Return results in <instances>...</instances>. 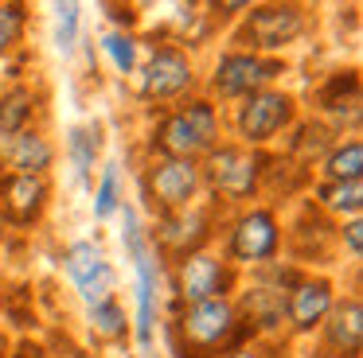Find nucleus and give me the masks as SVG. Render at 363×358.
I'll return each instance as SVG.
<instances>
[{
  "label": "nucleus",
  "instance_id": "f257e3e1",
  "mask_svg": "<svg viewBox=\"0 0 363 358\" xmlns=\"http://www.w3.org/2000/svg\"><path fill=\"white\" fill-rule=\"evenodd\" d=\"M118 218H121V233H118L121 249H125V261L133 265V311H129L133 335H129V342L141 354H152L157 331H160V316H164V261L152 249L149 222L133 207V199L121 202Z\"/></svg>",
  "mask_w": 363,
  "mask_h": 358
},
{
  "label": "nucleus",
  "instance_id": "f03ea898",
  "mask_svg": "<svg viewBox=\"0 0 363 358\" xmlns=\"http://www.w3.org/2000/svg\"><path fill=\"white\" fill-rule=\"evenodd\" d=\"M160 335H164L172 358H215L235 342L258 339L238 316L235 296H215V300L199 304L168 300V311L160 316Z\"/></svg>",
  "mask_w": 363,
  "mask_h": 358
},
{
  "label": "nucleus",
  "instance_id": "7ed1b4c3",
  "mask_svg": "<svg viewBox=\"0 0 363 358\" xmlns=\"http://www.w3.org/2000/svg\"><path fill=\"white\" fill-rule=\"evenodd\" d=\"M219 140H227L223 109L203 93H191L180 105L160 109L149 117L145 129V156H180V160H203Z\"/></svg>",
  "mask_w": 363,
  "mask_h": 358
},
{
  "label": "nucleus",
  "instance_id": "20e7f679",
  "mask_svg": "<svg viewBox=\"0 0 363 358\" xmlns=\"http://www.w3.org/2000/svg\"><path fill=\"white\" fill-rule=\"evenodd\" d=\"M215 249L219 257L246 272L262 269V265L281 261L285 249V214L274 207V202H250V207H235L223 210L219 218V233H215Z\"/></svg>",
  "mask_w": 363,
  "mask_h": 358
},
{
  "label": "nucleus",
  "instance_id": "39448f33",
  "mask_svg": "<svg viewBox=\"0 0 363 358\" xmlns=\"http://www.w3.org/2000/svg\"><path fill=\"white\" fill-rule=\"evenodd\" d=\"M133 82V98L141 101L145 109L160 113V109L180 105L184 98L199 93V82H203V70H199L196 51L180 43V39H157L149 51L137 62V74L129 78Z\"/></svg>",
  "mask_w": 363,
  "mask_h": 358
},
{
  "label": "nucleus",
  "instance_id": "423d86ee",
  "mask_svg": "<svg viewBox=\"0 0 363 358\" xmlns=\"http://www.w3.org/2000/svg\"><path fill=\"white\" fill-rule=\"evenodd\" d=\"M297 121H301V98L289 86H266V90L223 109L227 140L254 148V152H274Z\"/></svg>",
  "mask_w": 363,
  "mask_h": 358
},
{
  "label": "nucleus",
  "instance_id": "0eeeda50",
  "mask_svg": "<svg viewBox=\"0 0 363 358\" xmlns=\"http://www.w3.org/2000/svg\"><path fill=\"white\" fill-rule=\"evenodd\" d=\"M313 23V8L293 4V0H262V4H246V12L227 28V47L285 59L289 47L308 39Z\"/></svg>",
  "mask_w": 363,
  "mask_h": 358
},
{
  "label": "nucleus",
  "instance_id": "6e6552de",
  "mask_svg": "<svg viewBox=\"0 0 363 358\" xmlns=\"http://www.w3.org/2000/svg\"><path fill=\"white\" fill-rule=\"evenodd\" d=\"M293 70L289 59H274V54H254L242 47H223L211 59L199 93L211 98L219 109H230L235 101L250 98V93L266 90V86H281V78Z\"/></svg>",
  "mask_w": 363,
  "mask_h": 358
},
{
  "label": "nucleus",
  "instance_id": "1a4fd4ad",
  "mask_svg": "<svg viewBox=\"0 0 363 358\" xmlns=\"http://www.w3.org/2000/svg\"><path fill=\"white\" fill-rule=\"evenodd\" d=\"M266 156L269 152H254V148H242L235 140H219L199 160V168H203V195L219 210L258 202L262 179H266Z\"/></svg>",
  "mask_w": 363,
  "mask_h": 358
},
{
  "label": "nucleus",
  "instance_id": "9d476101",
  "mask_svg": "<svg viewBox=\"0 0 363 358\" xmlns=\"http://www.w3.org/2000/svg\"><path fill=\"white\" fill-rule=\"evenodd\" d=\"M203 195V168L199 160H180V156H141L137 168V210L145 214H168L184 210Z\"/></svg>",
  "mask_w": 363,
  "mask_h": 358
},
{
  "label": "nucleus",
  "instance_id": "9b49d317",
  "mask_svg": "<svg viewBox=\"0 0 363 358\" xmlns=\"http://www.w3.org/2000/svg\"><path fill=\"white\" fill-rule=\"evenodd\" d=\"M238 284H242V272L230 269L215 246L196 249V253L180 257V261L164 265V292L172 304H199V300H215V296H235Z\"/></svg>",
  "mask_w": 363,
  "mask_h": 358
},
{
  "label": "nucleus",
  "instance_id": "f8f14e48",
  "mask_svg": "<svg viewBox=\"0 0 363 358\" xmlns=\"http://www.w3.org/2000/svg\"><path fill=\"white\" fill-rule=\"evenodd\" d=\"M219 218H223V210L211 199H199L184 210H168V214H152V226H149L152 249L168 265V261H180V257L196 253V249L215 246Z\"/></svg>",
  "mask_w": 363,
  "mask_h": 358
},
{
  "label": "nucleus",
  "instance_id": "ddd939ff",
  "mask_svg": "<svg viewBox=\"0 0 363 358\" xmlns=\"http://www.w3.org/2000/svg\"><path fill=\"white\" fill-rule=\"evenodd\" d=\"M59 269H63L71 292L82 300V308L102 304L110 296H118V265L106 253V246L98 238H74L59 253Z\"/></svg>",
  "mask_w": 363,
  "mask_h": 358
},
{
  "label": "nucleus",
  "instance_id": "4468645a",
  "mask_svg": "<svg viewBox=\"0 0 363 358\" xmlns=\"http://www.w3.org/2000/svg\"><path fill=\"white\" fill-rule=\"evenodd\" d=\"M340 300V284L324 269H301V277L285 292V339H313L316 327L328 319L332 304Z\"/></svg>",
  "mask_w": 363,
  "mask_h": 358
},
{
  "label": "nucleus",
  "instance_id": "2eb2a0df",
  "mask_svg": "<svg viewBox=\"0 0 363 358\" xmlns=\"http://www.w3.org/2000/svg\"><path fill=\"white\" fill-rule=\"evenodd\" d=\"M308 109L320 125H328L340 137H359V113H363V86L355 67L328 70L320 82L308 90Z\"/></svg>",
  "mask_w": 363,
  "mask_h": 358
},
{
  "label": "nucleus",
  "instance_id": "dca6fc26",
  "mask_svg": "<svg viewBox=\"0 0 363 358\" xmlns=\"http://www.w3.org/2000/svg\"><path fill=\"white\" fill-rule=\"evenodd\" d=\"M48 210H51V179L0 171V226L4 230L16 233L35 230V226H43Z\"/></svg>",
  "mask_w": 363,
  "mask_h": 358
},
{
  "label": "nucleus",
  "instance_id": "f3484780",
  "mask_svg": "<svg viewBox=\"0 0 363 358\" xmlns=\"http://www.w3.org/2000/svg\"><path fill=\"white\" fill-rule=\"evenodd\" d=\"M313 358H363V296L340 292L328 319L313 335Z\"/></svg>",
  "mask_w": 363,
  "mask_h": 358
},
{
  "label": "nucleus",
  "instance_id": "a211bd4d",
  "mask_svg": "<svg viewBox=\"0 0 363 358\" xmlns=\"http://www.w3.org/2000/svg\"><path fill=\"white\" fill-rule=\"evenodd\" d=\"M0 163H4V171H16V175L51 179L59 163V144L48 132V125H35V129H24L0 144Z\"/></svg>",
  "mask_w": 363,
  "mask_h": 358
},
{
  "label": "nucleus",
  "instance_id": "6ab92c4d",
  "mask_svg": "<svg viewBox=\"0 0 363 358\" xmlns=\"http://www.w3.org/2000/svg\"><path fill=\"white\" fill-rule=\"evenodd\" d=\"M102 144L106 140H102V125L98 121H79L63 132V163L71 171V183L86 195L94 187L98 168H102Z\"/></svg>",
  "mask_w": 363,
  "mask_h": 358
},
{
  "label": "nucleus",
  "instance_id": "aec40b11",
  "mask_svg": "<svg viewBox=\"0 0 363 358\" xmlns=\"http://www.w3.org/2000/svg\"><path fill=\"white\" fill-rule=\"evenodd\" d=\"M43 125V93L32 82H4L0 86V144L24 129Z\"/></svg>",
  "mask_w": 363,
  "mask_h": 358
},
{
  "label": "nucleus",
  "instance_id": "412c9836",
  "mask_svg": "<svg viewBox=\"0 0 363 358\" xmlns=\"http://www.w3.org/2000/svg\"><path fill=\"white\" fill-rule=\"evenodd\" d=\"M129 335H133V323H129V308L121 296H110V300L86 308V339L98 350L121 347V342H129Z\"/></svg>",
  "mask_w": 363,
  "mask_h": 358
},
{
  "label": "nucleus",
  "instance_id": "4be33fe9",
  "mask_svg": "<svg viewBox=\"0 0 363 358\" xmlns=\"http://www.w3.org/2000/svg\"><path fill=\"white\" fill-rule=\"evenodd\" d=\"M305 202L316 214L328 218V222L359 218L363 214V179H355V183H320V179H313Z\"/></svg>",
  "mask_w": 363,
  "mask_h": 358
},
{
  "label": "nucleus",
  "instance_id": "5701e85b",
  "mask_svg": "<svg viewBox=\"0 0 363 358\" xmlns=\"http://www.w3.org/2000/svg\"><path fill=\"white\" fill-rule=\"evenodd\" d=\"M125 199L129 195H125V168H121V160H102V168L94 175V187H90V218L98 226L113 222Z\"/></svg>",
  "mask_w": 363,
  "mask_h": 358
},
{
  "label": "nucleus",
  "instance_id": "b1692460",
  "mask_svg": "<svg viewBox=\"0 0 363 358\" xmlns=\"http://www.w3.org/2000/svg\"><path fill=\"white\" fill-rule=\"evenodd\" d=\"M316 179L320 183H355L363 179V140L359 137H340L316 163Z\"/></svg>",
  "mask_w": 363,
  "mask_h": 358
},
{
  "label": "nucleus",
  "instance_id": "393cba45",
  "mask_svg": "<svg viewBox=\"0 0 363 358\" xmlns=\"http://www.w3.org/2000/svg\"><path fill=\"white\" fill-rule=\"evenodd\" d=\"M94 43H98L94 51L110 62V70L118 78H125V82H129V78L137 74V62H141V54H145L141 35H137V31H113V28H106Z\"/></svg>",
  "mask_w": 363,
  "mask_h": 358
},
{
  "label": "nucleus",
  "instance_id": "a878e982",
  "mask_svg": "<svg viewBox=\"0 0 363 358\" xmlns=\"http://www.w3.org/2000/svg\"><path fill=\"white\" fill-rule=\"evenodd\" d=\"M28 23H32V8L20 0H0V62L24 51Z\"/></svg>",
  "mask_w": 363,
  "mask_h": 358
},
{
  "label": "nucleus",
  "instance_id": "bb28decb",
  "mask_svg": "<svg viewBox=\"0 0 363 358\" xmlns=\"http://www.w3.org/2000/svg\"><path fill=\"white\" fill-rule=\"evenodd\" d=\"M55 12V51L63 59H74L79 54V43H82V4L79 0H63V4L51 8Z\"/></svg>",
  "mask_w": 363,
  "mask_h": 358
},
{
  "label": "nucleus",
  "instance_id": "cd10ccee",
  "mask_svg": "<svg viewBox=\"0 0 363 358\" xmlns=\"http://www.w3.org/2000/svg\"><path fill=\"white\" fill-rule=\"evenodd\" d=\"M336 253L347 257L352 269H359V261H363V218L336 222Z\"/></svg>",
  "mask_w": 363,
  "mask_h": 358
},
{
  "label": "nucleus",
  "instance_id": "c85d7f7f",
  "mask_svg": "<svg viewBox=\"0 0 363 358\" xmlns=\"http://www.w3.org/2000/svg\"><path fill=\"white\" fill-rule=\"evenodd\" d=\"M215 358H277V347L274 342H262V339H250V342H235V347L219 350Z\"/></svg>",
  "mask_w": 363,
  "mask_h": 358
},
{
  "label": "nucleus",
  "instance_id": "c756f323",
  "mask_svg": "<svg viewBox=\"0 0 363 358\" xmlns=\"http://www.w3.org/2000/svg\"><path fill=\"white\" fill-rule=\"evenodd\" d=\"M102 8H106V16H110L113 31H137V23H141L137 4H102Z\"/></svg>",
  "mask_w": 363,
  "mask_h": 358
},
{
  "label": "nucleus",
  "instance_id": "7c9ffc66",
  "mask_svg": "<svg viewBox=\"0 0 363 358\" xmlns=\"http://www.w3.org/2000/svg\"><path fill=\"white\" fill-rule=\"evenodd\" d=\"M9 358H51V350L43 347V342H35V339H20Z\"/></svg>",
  "mask_w": 363,
  "mask_h": 358
},
{
  "label": "nucleus",
  "instance_id": "2f4dec72",
  "mask_svg": "<svg viewBox=\"0 0 363 358\" xmlns=\"http://www.w3.org/2000/svg\"><path fill=\"white\" fill-rule=\"evenodd\" d=\"M67 358H102V354H94V350H86V347H79V350H71Z\"/></svg>",
  "mask_w": 363,
  "mask_h": 358
},
{
  "label": "nucleus",
  "instance_id": "473e14b6",
  "mask_svg": "<svg viewBox=\"0 0 363 358\" xmlns=\"http://www.w3.org/2000/svg\"><path fill=\"white\" fill-rule=\"evenodd\" d=\"M0 171H4V163H0Z\"/></svg>",
  "mask_w": 363,
  "mask_h": 358
},
{
  "label": "nucleus",
  "instance_id": "72a5a7b5",
  "mask_svg": "<svg viewBox=\"0 0 363 358\" xmlns=\"http://www.w3.org/2000/svg\"><path fill=\"white\" fill-rule=\"evenodd\" d=\"M277 358H281V354H277Z\"/></svg>",
  "mask_w": 363,
  "mask_h": 358
}]
</instances>
